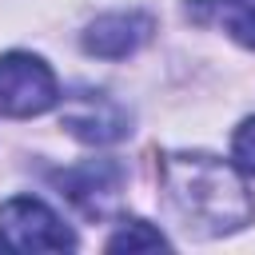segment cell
Here are the masks:
<instances>
[{"label": "cell", "mask_w": 255, "mask_h": 255, "mask_svg": "<svg viewBox=\"0 0 255 255\" xmlns=\"http://www.w3.org/2000/svg\"><path fill=\"white\" fill-rule=\"evenodd\" d=\"M159 187L175 219L195 235H227L255 219V199L243 175L199 151H167L159 155Z\"/></svg>", "instance_id": "cell-1"}, {"label": "cell", "mask_w": 255, "mask_h": 255, "mask_svg": "<svg viewBox=\"0 0 255 255\" xmlns=\"http://www.w3.org/2000/svg\"><path fill=\"white\" fill-rule=\"evenodd\" d=\"M0 243L12 251H68L76 247V235L48 203L16 195L0 203Z\"/></svg>", "instance_id": "cell-2"}, {"label": "cell", "mask_w": 255, "mask_h": 255, "mask_svg": "<svg viewBox=\"0 0 255 255\" xmlns=\"http://www.w3.org/2000/svg\"><path fill=\"white\" fill-rule=\"evenodd\" d=\"M60 100L52 68L32 52H8L0 56V116L28 120L48 112Z\"/></svg>", "instance_id": "cell-3"}, {"label": "cell", "mask_w": 255, "mask_h": 255, "mask_svg": "<svg viewBox=\"0 0 255 255\" xmlns=\"http://www.w3.org/2000/svg\"><path fill=\"white\" fill-rule=\"evenodd\" d=\"M60 124L84 143H116L131 131L128 108H120L108 92H92V88H80V92L64 96Z\"/></svg>", "instance_id": "cell-4"}, {"label": "cell", "mask_w": 255, "mask_h": 255, "mask_svg": "<svg viewBox=\"0 0 255 255\" xmlns=\"http://www.w3.org/2000/svg\"><path fill=\"white\" fill-rule=\"evenodd\" d=\"M52 183L60 187V195H68L76 207H84L88 215H104L112 211V203L120 199L124 187V167L116 159H84L72 163L64 171L52 175Z\"/></svg>", "instance_id": "cell-5"}, {"label": "cell", "mask_w": 255, "mask_h": 255, "mask_svg": "<svg viewBox=\"0 0 255 255\" xmlns=\"http://www.w3.org/2000/svg\"><path fill=\"white\" fill-rule=\"evenodd\" d=\"M151 28H155V24H151V16H143V12H108V16H100V20L88 24V32H84V52H88V56H100V60H124V56H131L135 48L147 44Z\"/></svg>", "instance_id": "cell-6"}, {"label": "cell", "mask_w": 255, "mask_h": 255, "mask_svg": "<svg viewBox=\"0 0 255 255\" xmlns=\"http://www.w3.org/2000/svg\"><path fill=\"white\" fill-rule=\"evenodd\" d=\"M187 12L199 20L215 16L223 32H231L243 48H255V0H191Z\"/></svg>", "instance_id": "cell-7"}, {"label": "cell", "mask_w": 255, "mask_h": 255, "mask_svg": "<svg viewBox=\"0 0 255 255\" xmlns=\"http://www.w3.org/2000/svg\"><path fill=\"white\" fill-rule=\"evenodd\" d=\"M151 247H167V239H163V231H155L143 219H128L108 239V251H151Z\"/></svg>", "instance_id": "cell-8"}, {"label": "cell", "mask_w": 255, "mask_h": 255, "mask_svg": "<svg viewBox=\"0 0 255 255\" xmlns=\"http://www.w3.org/2000/svg\"><path fill=\"white\" fill-rule=\"evenodd\" d=\"M231 155H235V163H239L247 175H255V116L235 128V135H231Z\"/></svg>", "instance_id": "cell-9"}]
</instances>
